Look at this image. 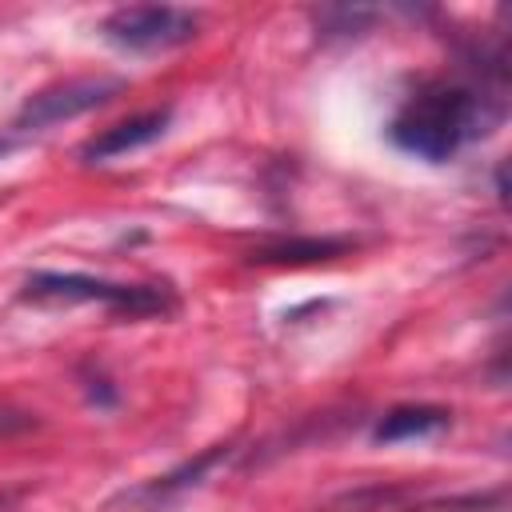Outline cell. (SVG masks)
<instances>
[{"label": "cell", "mask_w": 512, "mask_h": 512, "mask_svg": "<svg viewBox=\"0 0 512 512\" xmlns=\"http://www.w3.org/2000/svg\"><path fill=\"white\" fill-rule=\"evenodd\" d=\"M232 456H236V444H212V448H204L200 456L184 460L180 468H172V472H164V476H152V480H144V484H136V488L116 492V496L104 504V512H116V508H124V512H164V508H172L176 500H184L192 488H200V484L208 480V472L220 468V464H228Z\"/></svg>", "instance_id": "obj_5"}, {"label": "cell", "mask_w": 512, "mask_h": 512, "mask_svg": "<svg viewBox=\"0 0 512 512\" xmlns=\"http://www.w3.org/2000/svg\"><path fill=\"white\" fill-rule=\"evenodd\" d=\"M444 428H452V412L444 404H396L384 416H376L368 436L376 444H404V440L440 436Z\"/></svg>", "instance_id": "obj_7"}, {"label": "cell", "mask_w": 512, "mask_h": 512, "mask_svg": "<svg viewBox=\"0 0 512 512\" xmlns=\"http://www.w3.org/2000/svg\"><path fill=\"white\" fill-rule=\"evenodd\" d=\"M500 116L504 104L488 88L464 80H424L392 112L384 136L404 156H416L424 164H444L460 156L468 144L484 140L500 124Z\"/></svg>", "instance_id": "obj_1"}, {"label": "cell", "mask_w": 512, "mask_h": 512, "mask_svg": "<svg viewBox=\"0 0 512 512\" xmlns=\"http://www.w3.org/2000/svg\"><path fill=\"white\" fill-rule=\"evenodd\" d=\"M24 304L40 308H76V304H100L104 312L120 320H152V316H172L180 308L176 292L168 284H124V280H104L88 272H28L20 288Z\"/></svg>", "instance_id": "obj_2"}, {"label": "cell", "mask_w": 512, "mask_h": 512, "mask_svg": "<svg viewBox=\"0 0 512 512\" xmlns=\"http://www.w3.org/2000/svg\"><path fill=\"white\" fill-rule=\"evenodd\" d=\"M8 152H12V140H8V136H0V156H8Z\"/></svg>", "instance_id": "obj_12"}, {"label": "cell", "mask_w": 512, "mask_h": 512, "mask_svg": "<svg viewBox=\"0 0 512 512\" xmlns=\"http://www.w3.org/2000/svg\"><path fill=\"white\" fill-rule=\"evenodd\" d=\"M508 496L504 488H488V492H452V496H428L416 504H404L400 512H504Z\"/></svg>", "instance_id": "obj_9"}, {"label": "cell", "mask_w": 512, "mask_h": 512, "mask_svg": "<svg viewBox=\"0 0 512 512\" xmlns=\"http://www.w3.org/2000/svg\"><path fill=\"white\" fill-rule=\"evenodd\" d=\"M120 88H124L120 76H76V80H60V84L40 88L36 96H28L20 104L16 128L20 132H36V128H52L60 120H76V116L108 104Z\"/></svg>", "instance_id": "obj_4"}, {"label": "cell", "mask_w": 512, "mask_h": 512, "mask_svg": "<svg viewBox=\"0 0 512 512\" xmlns=\"http://www.w3.org/2000/svg\"><path fill=\"white\" fill-rule=\"evenodd\" d=\"M28 428H36V416H32V412L0 408V440H4V436H16V432H28Z\"/></svg>", "instance_id": "obj_11"}, {"label": "cell", "mask_w": 512, "mask_h": 512, "mask_svg": "<svg viewBox=\"0 0 512 512\" xmlns=\"http://www.w3.org/2000/svg\"><path fill=\"white\" fill-rule=\"evenodd\" d=\"M196 32H200V12L176 8V4H124L100 20V36L112 48L132 52V56L172 52L196 40Z\"/></svg>", "instance_id": "obj_3"}, {"label": "cell", "mask_w": 512, "mask_h": 512, "mask_svg": "<svg viewBox=\"0 0 512 512\" xmlns=\"http://www.w3.org/2000/svg\"><path fill=\"white\" fill-rule=\"evenodd\" d=\"M348 248H352V240H344V236H328V240L308 236V240H276V244H264V248L252 252V260L256 264H316V260H332V256H340Z\"/></svg>", "instance_id": "obj_8"}, {"label": "cell", "mask_w": 512, "mask_h": 512, "mask_svg": "<svg viewBox=\"0 0 512 512\" xmlns=\"http://www.w3.org/2000/svg\"><path fill=\"white\" fill-rule=\"evenodd\" d=\"M84 396H88V404H96V408H112V404L120 400V392L112 388V380H108L104 372H84Z\"/></svg>", "instance_id": "obj_10"}, {"label": "cell", "mask_w": 512, "mask_h": 512, "mask_svg": "<svg viewBox=\"0 0 512 512\" xmlns=\"http://www.w3.org/2000/svg\"><path fill=\"white\" fill-rule=\"evenodd\" d=\"M172 124V104H160V108H144V112H132L108 128H100L96 136H88L80 144V160L84 164H108L116 156H128V152H140L148 144H156Z\"/></svg>", "instance_id": "obj_6"}]
</instances>
